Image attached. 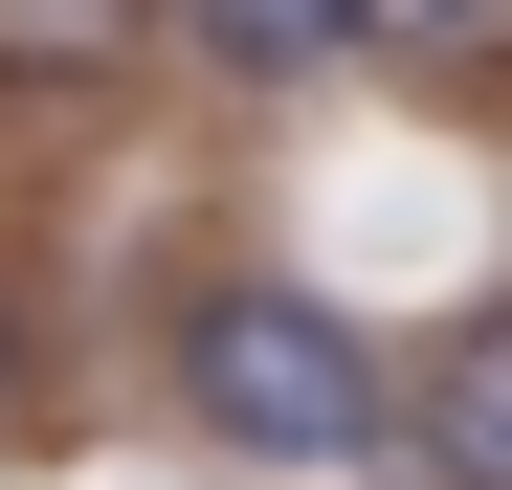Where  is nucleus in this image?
Here are the masks:
<instances>
[{
	"label": "nucleus",
	"instance_id": "obj_1",
	"mask_svg": "<svg viewBox=\"0 0 512 490\" xmlns=\"http://www.w3.org/2000/svg\"><path fill=\"white\" fill-rule=\"evenodd\" d=\"M156 401H179V446H223V468H379L401 357L312 268H201L179 312H156Z\"/></svg>",
	"mask_w": 512,
	"mask_h": 490
},
{
	"label": "nucleus",
	"instance_id": "obj_3",
	"mask_svg": "<svg viewBox=\"0 0 512 490\" xmlns=\"http://www.w3.org/2000/svg\"><path fill=\"white\" fill-rule=\"evenodd\" d=\"M156 45H179L201 90L290 112V90H334V67H357V0H156Z\"/></svg>",
	"mask_w": 512,
	"mask_h": 490
},
{
	"label": "nucleus",
	"instance_id": "obj_6",
	"mask_svg": "<svg viewBox=\"0 0 512 490\" xmlns=\"http://www.w3.org/2000/svg\"><path fill=\"white\" fill-rule=\"evenodd\" d=\"M0 424H23V268H0Z\"/></svg>",
	"mask_w": 512,
	"mask_h": 490
},
{
	"label": "nucleus",
	"instance_id": "obj_5",
	"mask_svg": "<svg viewBox=\"0 0 512 490\" xmlns=\"http://www.w3.org/2000/svg\"><path fill=\"white\" fill-rule=\"evenodd\" d=\"M357 67H401L446 112H512V0H357Z\"/></svg>",
	"mask_w": 512,
	"mask_h": 490
},
{
	"label": "nucleus",
	"instance_id": "obj_2",
	"mask_svg": "<svg viewBox=\"0 0 512 490\" xmlns=\"http://www.w3.org/2000/svg\"><path fill=\"white\" fill-rule=\"evenodd\" d=\"M379 468H401V490H512V290H468L446 335L401 357V401H379Z\"/></svg>",
	"mask_w": 512,
	"mask_h": 490
},
{
	"label": "nucleus",
	"instance_id": "obj_4",
	"mask_svg": "<svg viewBox=\"0 0 512 490\" xmlns=\"http://www.w3.org/2000/svg\"><path fill=\"white\" fill-rule=\"evenodd\" d=\"M156 67V0H0V112H90Z\"/></svg>",
	"mask_w": 512,
	"mask_h": 490
}]
</instances>
